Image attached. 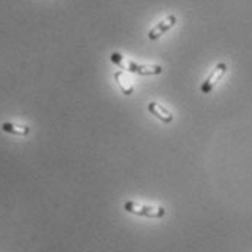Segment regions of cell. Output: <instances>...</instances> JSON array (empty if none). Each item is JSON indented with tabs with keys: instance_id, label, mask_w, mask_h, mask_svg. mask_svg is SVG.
I'll use <instances>...</instances> for the list:
<instances>
[{
	"instance_id": "cell-1",
	"label": "cell",
	"mask_w": 252,
	"mask_h": 252,
	"mask_svg": "<svg viewBox=\"0 0 252 252\" xmlns=\"http://www.w3.org/2000/svg\"><path fill=\"white\" fill-rule=\"evenodd\" d=\"M109 59L120 69L130 73H136V74H142V76H156V74H160L163 70L162 66H159V64H139L136 62L127 60L120 53H112Z\"/></svg>"
},
{
	"instance_id": "cell-2",
	"label": "cell",
	"mask_w": 252,
	"mask_h": 252,
	"mask_svg": "<svg viewBox=\"0 0 252 252\" xmlns=\"http://www.w3.org/2000/svg\"><path fill=\"white\" fill-rule=\"evenodd\" d=\"M124 210L131 213V215L149 217V219H160L166 215V210L162 206L155 207V206H147V204H142V203L131 201V200L124 203Z\"/></svg>"
},
{
	"instance_id": "cell-3",
	"label": "cell",
	"mask_w": 252,
	"mask_h": 252,
	"mask_svg": "<svg viewBox=\"0 0 252 252\" xmlns=\"http://www.w3.org/2000/svg\"><path fill=\"white\" fill-rule=\"evenodd\" d=\"M227 72V66H226V63H217L216 66H215V69L210 72V74L207 76V79L201 83V88H200V91L203 92V94H210L215 88H216V85L221 80V77L226 74Z\"/></svg>"
},
{
	"instance_id": "cell-4",
	"label": "cell",
	"mask_w": 252,
	"mask_h": 252,
	"mask_svg": "<svg viewBox=\"0 0 252 252\" xmlns=\"http://www.w3.org/2000/svg\"><path fill=\"white\" fill-rule=\"evenodd\" d=\"M175 25H177V16L175 15H168L163 21H160L159 24H156L149 31L147 36H149L150 41H156V39H159L163 34H166L169 30H172Z\"/></svg>"
},
{
	"instance_id": "cell-5",
	"label": "cell",
	"mask_w": 252,
	"mask_h": 252,
	"mask_svg": "<svg viewBox=\"0 0 252 252\" xmlns=\"http://www.w3.org/2000/svg\"><path fill=\"white\" fill-rule=\"evenodd\" d=\"M147 109H149V112H150L152 115H155V117H156L158 120H160L162 123L169 124V123L174 121V114H172L168 108H165L163 105L158 104V102H150V104H147Z\"/></svg>"
},
{
	"instance_id": "cell-6",
	"label": "cell",
	"mask_w": 252,
	"mask_h": 252,
	"mask_svg": "<svg viewBox=\"0 0 252 252\" xmlns=\"http://www.w3.org/2000/svg\"><path fill=\"white\" fill-rule=\"evenodd\" d=\"M114 80L117 82V85L120 86L121 92L126 95V96H130L133 95L134 92V86H133V82L131 79L127 76V73L123 72V70H118V72L114 73Z\"/></svg>"
},
{
	"instance_id": "cell-7",
	"label": "cell",
	"mask_w": 252,
	"mask_h": 252,
	"mask_svg": "<svg viewBox=\"0 0 252 252\" xmlns=\"http://www.w3.org/2000/svg\"><path fill=\"white\" fill-rule=\"evenodd\" d=\"M1 130L4 133L15 134V136H22V137L28 136L31 133V128L28 126H21V124H13V123H3Z\"/></svg>"
}]
</instances>
